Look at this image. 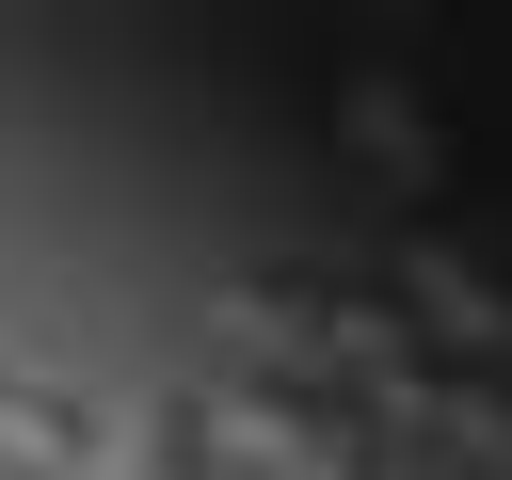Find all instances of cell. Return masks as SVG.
<instances>
[{"instance_id": "6da1fadb", "label": "cell", "mask_w": 512, "mask_h": 480, "mask_svg": "<svg viewBox=\"0 0 512 480\" xmlns=\"http://www.w3.org/2000/svg\"><path fill=\"white\" fill-rule=\"evenodd\" d=\"M144 464L160 480H224V400H160L144 416Z\"/></svg>"}]
</instances>
